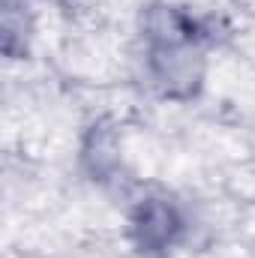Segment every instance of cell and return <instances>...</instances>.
<instances>
[{
	"label": "cell",
	"instance_id": "cell-1",
	"mask_svg": "<svg viewBox=\"0 0 255 258\" xmlns=\"http://www.w3.org/2000/svg\"><path fill=\"white\" fill-rule=\"evenodd\" d=\"M174 228H177V222H174L171 207H165V204H147L141 210V219H138L141 243H168L171 234H174Z\"/></svg>",
	"mask_w": 255,
	"mask_h": 258
}]
</instances>
